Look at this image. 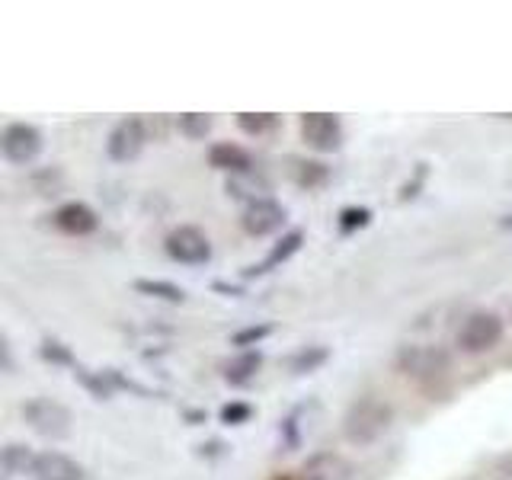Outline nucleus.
<instances>
[{
  "mask_svg": "<svg viewBox=\"0 0 512 480\" xmlns=\"http://www.w3.org/2000/svg\"><path fill=\"white\" fill-rule=\"evenodd\" d=\"M135 292L141 295H151V298H160V301H170V304H183L186 301V292L180 285L173 282H164V279H138L135 282Z\"/></svg>",
  "mask_w": 512,
  "mask_h": 480,
  "instance_id": "17",
  "label": "nucleus"
},
{
  "mask_svg": "<svg viewBox=\"0 0 512 480\" xmlns=\"http://www.w3.org/2000/svg\"><path fill=\"white\" fill-rule=\"evenodd\" d=\"M263 368V352L260 349H244V352H237L234 359L224 362V381L234 384V388H240V384H247L250 378H256V372Z\"/></svg>",
  "mask_w": 512,
  "mask_h": 480,
  "instance_id": "14",
  "label": "nucleus"
},
{
  "mask_svg": "<svg viewBox=\"0 0 512 480\" xmlns=\"http://www.w3.org/2000/svg\"><path fill=\"white\" fill-rule=\"evenodd\" d=\"M29 477L32 480H84V468H80L71 455L48 448V452H39L36 461H32Z\"/></svg>",
  "mask_w": 512,
  "mask_h": 480,
  "instance_id": "9",
  "label": "nucleus"
},
{
  "mask_svg": "<svg viewBox=\"0 0 512 480\" xmlns=\"http://www.w3.org/2000/svg\"><path fill=\"white\" fill-rule=\"evenodd\" d=\"M276 480H288V477H276Z\"/></svg>",
  "mask_w": 512,
  "mask_h": 480,
  "instance_id": "28",
  "label": "nucleus"
},
{
  "mask_svg": "<svg viewBox=\"0 0 512 480\" xmlns=\"http://www.w3.org/2000/svg\"><path fill=\"white\" fill-rule=\"evenodd\" d=\"M52 221H55V228L68 237H87L100 228V218H96V212L87 202H64L52 215Z\"/></svg>",
  "mask_w": 512,
  "mask_h": 480,
  "instance_id": "10",
  "label": "nucleus"
},
{
  "mask_svg": "<svg viewBox=\"0 0 512 480\" xmlns=\"http://www.w3.org/2000/svg\"><path fill=\"white\" fill-rule=\"evenodd\" d=\"M32 461H36V455L29 452L26 445H7L4 455H0V464H4V474L13 477V474H29L32 471Z\"/></svg>",
  "mask_w": 512,
  "mask_h": 480,
  "instance_id": "18",
  "label": "nucleus"
},
{
  "mask_svg": "<svg viewBox=\"0 0 512 480\" xmlns=\"http://www.w3.org/2000/svg\"><path fill=\"white\" fill-rule=\"evenodd\" d=\"M400 365L407 375H439L448 368V356L432 346H407L400 352Z\"/></svg>",
  "mask_w": 512,
  "mask_h": 480,
  "instance_id": "12",
  "label": "nucleus"
},
{
  "mask_svg": "<svg viewBox=\"0 0 512 480\" xmlns=\"http://www.w3.org/2000/svg\"><path fill=\"white\" fill-rule=\"evenodd\" d=\"M330 352L324 346H304L298 349L292 359H288V368H292L295 375H304V372H314V368H320L327 362Z\"/></svg>",
  "mask_w": 512,
  "mask_h": 480,
  "instance_id": "19",
  "label": "nucleus"
},
{
  "mask_svg": "<svg viewBox=\"0 0 512 480\" xmlns=\"http://www.w3.org/2000/svg\"><path fill=\"white\" fill-rule=\"evenodd\" d=\"M368 218H372V212H368V208H343V212H340V231L343 234H352L356 228H365Z\"/></svg>",
  "mask_w": 512,
  "mask_h": 480,
  "instance_id": "23",
  "label": "nucleus"
},
{
  "mask_svg": "<svg viewBox=\"0 0 512 480\" xmlns=\"http://www.w3.org/2000/svg\"><path fill=\"white\" fill-rule=\"evenodd\" d=\"M301 138L308 148L330 154L343 144V122L330 112H308V116H301Z\"/></svg>",
  "mask_w": 512,
  "mask_h": 480,
  "instance_id": "6",
  "label": "nucleus"
},
{
  "mask_svg": "<svg viewBox=\"0 0 512 480\" xmlns=\"http://www.w3.org/2000/svg\"><path fill=\"white\" fill-rule=\"evenodd\" d=\"M266 192H269V183L263 180L260 173H253V170L237 173V176H231V180H228V196L247 199V205L256 202V199H269Z\"/></svg>",
  "mask_w": 512,
  "mask_h": 480,
  "instance_id": "15",
  "label": "nucleus"
},
{
  "mask_svg": "<svg viewBox=\"0 0 512 480\" xmlns=\"http://www.w3.org/2000/svg\"><path fill=\"white\" fill-rule=\"evenodd\" d=\"M240 224L250 237H266V234H276L282 224H285V208L276 199H256L244 208L240 215Z\"/></svg>",
  "mask_w": 512,
  "mask_h": 480,
  "instance_id": "8",
  "label": "nucleus"
},
{
  "mask_svg": "<svg viewBox=\"0 0 512 480\" xmlns=\"http://www.w3.org/2000/svg\"><path fill=\"white\" fill-rule=\"evenodd\" d=\"M42 356H45V359H52V362H74V359H71V352H68V349H61V343H52V340L42 343Z\"/></svg>",
  "mask_w": 512,
  "mask_h": 480,
  "instance_id": "26",
  "label": "nucleus"
},
{
  "mask_svg": "<svg viewBox=\"0 0 512 480\" xmlns=\"http://www.w3.org/2000/svg\"><path fill=\"white\" fill-rule=\"evenodd\" d=\"M269 333H272V327H269V324H263V327H247V330L234 333V336H231V343H234V346H253V343L266 340Z\"/></svg>",
  "mask_w": 512,
  "mask_h": 480,
  "instance_id": "24",
  "label": "nucleus"
},
{
  "mask_svg": "<svg viewBox=\"0 0 512 480\" xmlns=\"http://www.w3.org/2000/svg\"><path fill=\"white\" fill-rule=\"evenodd\" d=\"M237 128L244 135H266V132H272L276 128V116L272 112H240L237 116Z\"/></svg>",
  "mask_w": 512,
  "mask_h": 480,
  "instance_id": "20",
  "label": "nucleus"
},
{
  "mask_svg": "<svg viewBox=\"0 0 512 480\" xmlns=\"http://www.w3.org/2000/svg\"><path fill=\"white\" fill-rule=\"evenodd\" d=\"M295 180H298V186L314 189L320 183H327V167L317 164V160H301L298 170H295Z\"/></svg>",
  "mask_w": 512,
  "mask_h": 480,
  "instance_id": "22",
  "label": "nucleus"
},
{
  "mask_svg": "<svg viewBox=\"0 0 512 480\" xmlns=\"http://www.w3.org/2000/svg\"><path fill=\"white\" fill-rule=\"evenodd\" d=\"M180 132L192 141L205 138L208 132H212V116H205V112H186V116H180Z\"/></svg>",
  "mask_w": 512,
  "mask_h": 480,
  "instance_id": "21",
  "label": "nucleus"
},
{
  "mask_svg": "<svg viewBox=\"0 0 512 480\" xmlns=\"http://www.w3.org/2000/svg\"><path fill=\"white\" fill-rule=\"evenodd\" d=\"M208 164H212L215 170H224V173L237 176V173L253 170V157L244 148L231 144V141H218V144L208 148Z\"/></svg>",
  "mask_w": 512,
  "mask_h": 480,
  "instance_id": "13",
  "label": "nucleus"
},
{
  "mask_svg": "<svg viewBox=\"0 0 512 480\" xmlns=\"http://www.w3.org/2000/svg\"><path fill=\"white\" fill-rule=\"evenodd\" d=\"M144 122L141 119H122L116 128L109 132V141H106V154L116 160V164H128V160H135L144 148Z\"/></svg>",
  "mask_w": 512,
  "mask_h": 480,
  "instance_id": "7",
  "label": "nucleus"
},
{
  "mask_svg": "<svg viewBox=\"0 0 512 480\" xmlns=\"http://www.w3.org/2000/svg\"><path fill=\"white\" fill-rule=\"evenodd\" d=\"M503 340V317L496 311H471L458 327V349L468 356H480L490 352Z\"/></svg>",
  "mask_w": 512,
  "mask_h": 480,
  "instance_id": "3",
  "label": "nucleus"
},
{
  "mask_svg": "<svg viewBox=\"0 0 512 480\" xmlns=\"http://www.w3.org/2000/svg\"><path fill=\"white\" fill-rule=\"evenodd\" d=\"M23 420L29 423L32 432H39L42 439H68L71 436V423L74 416L71 410L58 404L52 397H32L23 404Z\"/></svg>",
  "mask_w": 512,
  "mask_h": 480,
  "instance_id": "2",
  "label": "nucleus"
},
{
  "mask_svg": "<svg viewBox=\"0 0 512 480\" xmlns=\"http://www.w3.org/2000/svg\"><path fill=\"white\" fill-rule=\"evenodd\" d=\"M250 413H253L250 404H228V407H221V420L228 426H240L250 420Z\"/></svg>",
  "mask_w": 512,
  "mask_h": 480,
  "instance_id": "25",
  "label": "nucleus"
},
{
  "mask_svg": "<svg viewBox=\"0 0 512 480\" xmlns=\"http://www.w3.org/2000/svg\"><path fill=\"white\" fill-rule=\"evenodd\" d=\"M301 240H304V234L301 231H288L276 247L269 250V256L260 263V266H250V276H260V272H269L272 266H279V263H285L288 256H292L298 247H301Z\"/></svg>",
  "mask_w": 512,
  "mask_h": 480,
  "instance_id": "16",
  "label": "nucleus"
},
{
  "mask_svg": "<svg viewBox=\"0 0 512 480\" xmlns=\"http://www.w3.org/2000/svg\"><path fill=\"white\" fill-rule=\"evenodd\" d=\"M503 228H512V215H509V218H503Z\"/></svg>",
  "mask_w": 512,
  "mask_h": 480,
  "instance_id": "27",
  "label": "nucleus"
},
{
  "mask_svg": "<svg viewBox=\"0 0 512 480\" xmlns=\"http://www.w3.org/2000/svg\"><path fill=\"white\" fill-rule=\"evenodd\" d=\"M391 404L381 397H359L343 416V436L349 445H372L391 426Z\"/></svg>",
  "mask_w": 512,
  "mask_h": 480,
  "instance_id": "1",
  "label": "nucleus"
},
{
  "mask_svg": "<svg viewBox=\"0 0 512 480\" xmlns=\"http://www.w3.org/2000/svg\"><path fill=\"white\" fill-rule=\"evenodd\" d=\"M301 480H352V464L340 452H317L301 464Z\"/></svg>",
  "mask_w": 512,
  "mask_h": 480,
  "instance_id": "11",
  "label": "nucleus"
},
{
  "mask_svg": "<svg viewBox=\"0 0 512 480\" xmlns=\"http://www.w3.org/2000/svg\"><path fill=\"white\" fill-rule=\"evenodd\" d=\"M167 247V256L183 266H205L212 260V240L202 228L196 224H180V228H173L164 240Z\"/></svg>",
  "mask_w": 512,
  "mask_h": 480,
  "instance_id": "4",
  "label": "nucleus"
},
{
  "mask_svg": "<svg viewBox=\"0 0 512 480\" xmlns=\"http://www.w3.org/2000/svg\"><path fill=\"white\" fill-rule=\"evenodd\" d=\"M0 151L16 167L32 164L42 154V132L29 122H10L0 135Z\"/></svg>",
  "mask_w": 512,
  "mask_h": 480,
  "instance_id": "5",
  "label": "nucleus"
}]
</instances>
